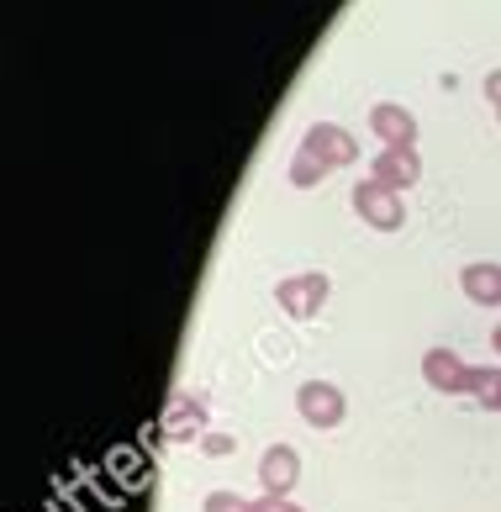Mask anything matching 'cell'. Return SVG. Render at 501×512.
Masks as SVG:
<instances>
[{
	"label": "cell",
	"mask_w": 501,
	"mask_h": 512,
	"mask_svg": "<svg viewBox=\"0 0 501 512\" xmlns=\"http://www.w3.org/2000/svg\"><path fill=\"white\" fill-rule=\"evenodd\" d=\"M486 90H491V101L501 106V69H496V74H491V80H486Z\"/></svg>",
	"instance_id": "cell-13"
},
{
	"label": "cell",
	"mask_w": 501,
	"mask_h": 512,
	"mask_svg": "<svg viewBox=\"0 0 501 512\" xmlns=\"http://www.w3.org/2000/svg\"><path fill=\"white\" fill-rule=\"evenodd\" d=\"M327 275H296V280H280V307L291 317H317L322 301H327Z\"/></svg>",
	"instance_id": "cell-4"
},
{
	"label": "cell",
	"mask_w": 501,
	"mask_h": 512,
	"mask_svg": "<svg viewBox=\"0 0 501 512\" xmlns=\"http://www.w3.org/2000/svg\"><path fill=\"white\" fill-rule=\"evenodd\" d=\"M459 286H465V296L480 301V307H501V264H465Z\"/></svg>",
	"instance_id": "cell-8"
},
{
	"label": "cell",
	"mask_w": 501,
	"mask_h": 512,
	"mask_svg": "<svg viewBox=\"0 0 501 512\" xmlns=\"http://www.w3.org/2000/svg\"><path fill=\"white\" fill-rule=\"evenodd\" d=\"M417 154H412V148H385V154L375 159V180L380 185H391V191H401V185H412L417 180Z\"/></svg>",
	"instance_id": "cell-9"
},
{
	"label": "cell",
	"mask_w": 501,
	"mask_h": 512,
	"mask_svg": "<svg viewBox=\"0 0 501 512\" xmlns=\"http://www.w3.org/2000/svg\"><path fill=\"white\" fill-rule=\"evenodd\" d=\"M206 512H254V502L233 497V491H211V497H206Z\"/></svg>",
	"instance_id": "cell-11"
},
{
	"label": "cell",
	"mask_w": 501,
	"mask_h": 512,
	"mask_svg": "<svg viewBox=\"0 0 501 512\" xmlns=\"http://www.w3.org/2000/svg\"><path fill=\"white\" fill-rule=\"evenodd\" d=\"M475 396H480V407L501 412V370H475Z\"/></svg>",
	"instance_id": "cell-10"
},
{
	"label": "cell",
	"mask_w": 501,
	"mask_h": 512,
	"mask_svg": "<svg viewBox=\"0 0 501 512\" xmlns=\"http://www.w3.org/2000/svg\"><path fill=\"white\" fill-rule=\"evenodd\" d=\"M370 132H380L385 148H412L417 122H412L407 106H375V111H370Z\"/></svg>",
	"instance_id": "cell-7"
},
{
	"label": "cell",
	"mask_w": 501,
	"mask_h": 512,
	"mask_svg": "<svg viewBox=\"0 0 501 512\" xmlns=\"http://www.w3.org/2000/svg\"><path fill=\"white\" fill-rule=\"evenodd\" d=\"M496 349H501V328H496Z\"/></svg>",
	"instance_id": "cell-14"
},
{
	"label": "cell",
	"mask_w": 501,
	"mask_h": 512,
	"mask_svg": "<svg viewBox=\"0 0 501 512\" xmlns=\"http://www.w3.org/2000/svg\"><path fill=\"white\" fill-rule=\"evenodd\" d=\"M296 476H301V454H296L291 444L264 449V460H259V481H264L269 497H285V491L296 486Z\"/></svg>",
	"instance_id": "cell-5"
},
{
	"label": "cell",
	"mask_w": 501,
	"mask_h": 512,
	"mask_svg": "<svg viewBox=\"0 0 501 512\" xmlns=\"http://www.w3.org/2000/svg\"><path fill=\"white\" fill-rule=\"evenodd\" d=\"M306 154L322 159V164H349L359 148H354V138L343 127H312L306 132Z\"/></svg>",
	"instance_id": "cell-6"
},
{
	"label": "cell",
	"mask_w": 501,
	"mask_h": 512,
	"mask_svg": "<svg viewBox=\"0 0 501 512\" xmlns=\"http://www.w3.org/2000/svg\"><path fill=\"white\" fill-rule=\"evenodd\" d=\"M354 206H359V217L380 227V233H391V227L401 222V196L391 191V185H380V180H359L354 185Z\"/></svg>",
	"instance_id": "cell-1"
},
{
	"label": "cell",
	"mask_w": 501,
	"mask_h": 512,
	"mask_svg": "<svg viewBox=\"0 0 501 512\" xmlns=\"http://www.w3.org/2000/svg\"><path fill=\"white\" fill-rule=\"evenodd\" d=\"M422 375H428V386L433 391H475V370L465 365L459 354H449V349H433L428 359H422Z\"/></svg>",
	"instance_id": "cell-3"
},
{
	"label": "cell",
	"mask_w": 501,
	"mask_h": 512,
	"mask_svg": "<svg viewBox=\"0 0 501 512\" xmlns=\"http://www.w3.org/2000/svg\"><path fill=\"white\" fill-rule=\"evenodd\" d=\"M254 512H301V507L285 502V497H264V502H254Z\"/></svg>",
	"instance_id": "cell-12"
},
{
	"label": "cell",
	"mask_w": 501,
	"mask_h": 512,
	"mask_svg": "<svg viewBox=\"0 0 501 512\" xmlns=\"http://www.w3.org/2000/svg\"><path fill=\"white\" fill-rule=\"evenodd\" d=\"M296 407L312 428H338L343 423V391L333 381H306L296 391Z\"/></svg>",
	"instance_id": "cell-2"
}]
</instances>
